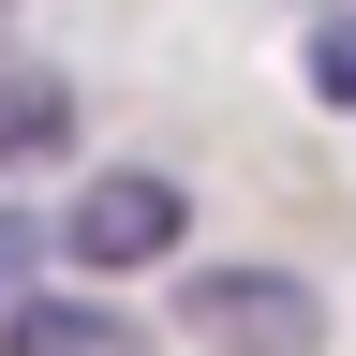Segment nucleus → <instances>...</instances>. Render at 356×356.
<instances>
[{"label": "nucleus", "instance_id": "nucleus-1", "mask_svg": "<svg viewBox=\"0 0 356 356\" xmlns=\"http://www.w3.org/2000/svg\"><path fill=\"white\" fill-rule=\"evenodd\" d=\"M178 238H193V193H178L163 163H89V178H74V208H60V252L89 267V282L178 267Z\"/></svg>", "mask_w": 356, "mask_h": 356}, {"label": "nucleus", "instance_id": "nucleus-2", "mask_svg": "<svg viewBox=\"0 0 356 356\" xmlns=\"http://www.w3.org/2000/svg\"><path fill=\"white\" fill-rule=\"evenodd\" d=\"M178 341H208V356H327V297L297 267H178Z\"/></svg>", "mask_w": 356, "mask_h": 356}, {"label": "nucleus", "instance_id": "nucleus-3", "mask_svg": "<svg viewBox=\"0 0 356 356\" xmlns=\"http://www.w3.org/2000/svg\"><path fill=\"white\" fill-rule=\"evenodd\" d=\"M0 356H149L119 297H60V282H15L0 297Z\"/></svg>", "mask_w": 356, "mask_h": 356}, {"label": "nucleus", "instance_id": "nucleus-4", "mask_svg": "<svg viewBox=\"0 0 356 356\" xmlns=\"http://www.w3.org/2000/svg\"><path fill=\"white\" fill-rule=\"evenodd\" d=\"M60 149H74V74L0 44V163H60Z\"/></svg>", "mask_w": 356, "mask_h": 356}, {"label": "nucleus", "instance_id": "nucleus-5", "mask_svg": "<svg viewBox=\"0 0 356 356\" xmlns=\"http://www.w3.org/2000/svg\"><path fill=\"white\" fill-rule=\"evenodd\" d=\"M312 104L356 119V15H341V0H312Z\"/></svg>", "mask_w": 356, "mask_h": 356}, {"label": "nucleus", "instance_id": "nucleus-6", "mask_svg": "<svg viewBox=\"0 0 356 356\" xmlns=\"http://www.w3.org/2000/svg\"><path fill=\"white\" fill-rule=\"evenodd\" d=\"M44 238H60V208H0V297L44 267Z\"/></svg>", "mask_w": 356, "mask_h": 356}, {"label": "nucleus", "instance_id": "nucleus-7", "mask_svg": "<svg viewBox=\"0 0 356 356\" xmlns=\"http://www.w3.org/2000/svg\"><path fill=\"white\" fill-rule=\"evenodd\" d=\"M0 15H15V0H0Z\"/></svg>", "mask_w": 356, "mask_h": 356}, {"label": "nucleus", "instance_id": "nucleus-8", "mask_svg": "<svg viewBox=\"0 0 356 356\" xmlns=\"http://www.w3.org/2000/svg\"><path fill=\"white\" fill-rule=\"evenodd\" d=\"M341 15H356V0H341Z\"/></svg>", "mask_w": 356, "mask_h": 356}]
</instances>
